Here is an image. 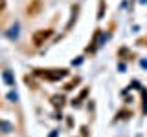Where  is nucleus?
Instances as JSON below:
<instances>
[{"instance_id":"obj_1","label":"nucleus","mask_w":147,"mask_h":137,"mask_svg":"<svg viewBox=\"0 0 147 137\" xmlns=\"http://www.w3.org/2000/svg\"><path fill=\"white\" fill-rule=\"evenodd\" d=\"M35 75L40 77V79H46V80H59L63 79V77L68 75V70H64V68H52V70H42V68H39V70H35Z\"/></svg>"},{"instance_id":"obj_2","label":"nucleus","mask_w":147,"mask_h":137,"mask_svg":"<svg viewBox=\"0 0 147 137\" xmlns=\"http://www.w3.org/2000/svg\"><path fill=\"white\" fill-rule=\"evenodd\" d=\"M52 35H53V29H39V31H35V33H33L31 40H33L35 46H42Z\"/></svg>"},{"instance_id":"obj_3","label":"nucleus","mask_w":147,"mask_h":137,"mask_svg":"<svg viewBox=\"0 0 147 137\" xmlns=\"http://www.w3.org/2000/svg\"><path fill=\"white\" fill-rule=\"evenodd\" d=\"M40 9H42V0H31L30 6L26 7V13L28 17H37L40 13Z\"/></svg>"},{"instance_id":"obj_4","label":"nucleus","mask_w":147,"mask_h":137,"mask_svg":"<svg viewBox=\"0 0 147 137\" xmlns=\"http://www.w3.org/2000/svg\"><path fill=\"white\" fill-rule=\"evenodd\" d=\"M52 102H53V106H63L64 99H63V97H59V95H53V97H52Z\"/></svg>"},{"instance_id":"obj_5","label":"nucleus","mask_w":147,"mask_h":137,"mask_svg":"<svg viewBox=\"0 0 147 137\" xmlns=\"http://www.w3.org/2000/svg\"><path fill=\"white\" fill-rule=\"evenodd\" d=\"M6 9V0H0V11H4Z\"/></svg>"},{"instance_id":"obj_6","label":"nucleus","mask_w":147,"mask_h":137,"mask_svg":"<svg viewBox=\"0 0 147 137\" xmlns=\"http://www.w3.org/2000/svg\"><path fill=\"white\" fill-rule=\"evenodd\" d=\"M140 42H147V39H145V40H140ZM145 46H147V44H145Z\"/></svg>"}]
</instances>
